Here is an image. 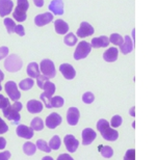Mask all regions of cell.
<instances>
[{
  "label": "cell",
  "mask_w": 156,
  "mask_h": 160,
  "mask_svg": "<svg viewBox=\"0 0 156 160\" xmlns=\"http://www.w3.org/2000/svg\"><path fill=\"white\" fill-rule=\"evenodd\" d=\"M36 146H37V149H39V150H41V151H43V152H46V153H50V152H51V149H50L49 145L44 139H39V140H38Z\"/></svg>",
  "instance_id": "obj_33"
},
{
  "label": "cell",
  "mask_w": 156,
  "mask_h": 160,
  "mask_svg": "<svg viewBox=\"0 0 156 160\" xmlns=\"http://www.w3.org/2000/svg\"><path fill=\"white\" fill-rule=\"evenodd\" d=\"M49 147L51 150H58L60 148V145H62V139L58 135H54L49 142Z\"/></svg>",
  "instance_id": "obj_30"
},
{
  "label": "cell",
  "mask_w": 156,
  "mask_h": 160,
  "mask_svg": "<svg viewBox=\"0 0 156 160\" xmlns=\"http://www.w3.org/2000/svg\"><path fill=\"white\" fill-rule=\"evenodd\" d=\"M79 118H80V112H79L78 108L70 107L67 111V122L70 126H76L78 124Z\"/></svg>",
  "instance_id": "obj_9"
},
{
  "label": "cell",
  "mask_w": 156,
  "mask_h": 160,
  "mask_svg": "<svg viewBox=\"0 0 156 160\" xmlns=\"http://www.w3.org/2000/svg\"><path fill=\"white\" fill-rule=\"evenodd\" d=\"M17 2L18 4L13 12V17L16 21L24 22L26 20V12L29 8V3H28V0H17Z\"/></svg>",
  "instance_id": "obj_4"
},
{
  "label": "cell",
  "mask_w": 156,
  "mask_h": 160,
  "mask_svg": "<svg viewBox=\"0 0 156 160\" xmlns=\"http://www.w3.org/2000/svg\"><path fill=\"white\" fill-rule=\"evenodd\" d=\"M95 29L90 23L88 22H81L80 26H79L77 30V37L79 38H85V37H90L92 34H94Z\"/></svg>",
  "instance_id": "obj_12"
},
{
  "label": "cell",
  "mask_w": 156,
  "mask_h": 160,
  "mask_svg": "<svg viewBox=\"0 0 156 160\" xmlns=\"http://www.w3.org/2000/svg\"><path fill=\"white\" fill-rule=\"evenodd\" d=\"M11 152L9 151H4L0 153V160H8L11 158Z\"/></svg>",
  "instance_id": "obj_44"
},
{
  "label": "cell",
  "mask_w": 156,
  "mask_h": 160,
  "mask_svg": "<svg viewBox=\"0 0 156 160\" xmlns=\"http://www.w3.org/2000/svg\"><path fill=\"white\" fill-rule=\"evenodd\" d=\"M91 50H92L91 44L85 41H81L80 43H78L77 47H76V50L74 52V59L79 60L85 58L90 54Z\"/></svg>",
  "instance_id": "obj_6"
},
{
  "label": "cell",
  "mask_w": 156,
  "mask_h": 160,
  "mask_svg": "<svg viewBox=\"0 0 156 160\" xmlns=\"http://www.w3.org/2000/svg\"><path fill=\"white\" fill-rule=\"evenodd\" d=\"M122 123H123V119H122V117L119 116V114L113 116V119H111V121H110V125H111V127H113V128L120 127L121 125H122Z\"/></svg>",
  "instance_id": "obj_36"
},
{
  "label": "cell",
  "mask_w": 156,
  "mask_h": 160,
  "mask_svg": "<svg viewBox=\"0 0 156 160\" xmlns=\"http://www.w3.org/2000/svg\"><path fill=\"white\" fill-rule=\"evenodd\" d=\"M110 43H113V45H117V46H121L123 44L124 39L122 38V36L119 33H113L110 34V38H108Z\"/></svg>",
  "instance_id": "obj_32"
},
{
  "label": "cell",
  "mask_w": 156,
  "mask_h": 160,
  "mask_svg": "<svg viewBox=\"0 0 156 160\" xmlns=\"http://www.w3.org/2000/svg\"><path fill=\"white\" fill-rule=\"evenodd\" d=\"M56 160H74V159H73L69 154H66V153H63V154H60L58 157H57Z\"/></svg>",
  "instance_id": "obj_45"
},
{
  "label": "cell",
  "mask_w": 156,
  "mask_h": 160,
  "mask_svg": "<svg viewBox=\"0 0 156 160\" xmlns=\"http://www.w3.org/2000/svg\"><path fill=\"white\" fill-rule=\"evenodd\" d=\"M42 160H54L52 157H50V156H45V157H43Z\"/></svg>",
  "instance_id": "obj_50"
},
{
  "label": "cell",
  "mask_w": 156,
  "mask_h": 160,
  "mask_svg": "<svg viewBox=\"0 0 156 160\" xmlns=\"http://www.w3.org/2000/svg\"><path fill=\"white\" fill-rule=\"evenodd\" d=\"M16 133L19 137H22V138L25 139H30L33 137V130L26 125H18L17 129H16Z\"/></svg>",
  "instance_id": "obj_13"
},
{
  "label": "cell",
  "mask_w": 156,
  "mask_h": 160,
  "mask_svg": "<svg viewBox=\"0 0 156 160\" xmlns=\"http://www.w3.org/2000/svg\"><path fill=\"white\" fill-rule=\"evenodd\" d=\"M22 109V103L19 101H15L14 104H9L8 107L3 109V116H4L8 121L12 122L13 125H19L21 120L20 110Z\"/></svg>",
  "instance_id": "obj_2"
},
{
  "label": "cell",
  "mask_w": 156,
  "mask_h": 160,
  "mask_svg": "<svg viewBox=\"0 0 156 160\" xmlns=\"http://www.w3.org/2000/svg\"><path fill=\"white\" fill-rule=\"evenodd\" d=\"M134 109H135V107H131V109H130V116L131 117H135Z\"/></svg>",
  "instance_id": "obj_49"
},
{
  "label": "cell",
  "mask_w": 156,
  "mask_h": 160,
  "mask_svg": "<svg viewBox=\"0 0 156 160\" xmlns=\"http://www.w3.org/2000/svg\"><path fill=\"white\" fill-rule=\"evenodd\" d=\"M6 147V140L3 137H0V150H3Z\"/></svg>",
  "instance_id": "obj_46"
},
{
  "label": "cell",
  "mask_w": 156,
  "mask_h": 160,
  "mask_svg": "<svg viewBox=\"0 0 156 160\" xmlns=\"http://www.w3.org/2000/svg\"><path fill=\"white\" fill-rule=\"evenodd\" d=\"M27 110L30 113H40L43 110L44 105L42 102L38 100H29L27 102Z\"/></svg>",
  "instance_id": "obj_18"
},
{
  "label": "cell",
  "mask_w": 156,
  "mask_h": 160,
  "mask_svg": "<svg viewBox=\"0 0 156 160\" xmlns=\"http://www.w3.org/2000/svg\"><path fill=\"white\" fill-rule=\"evenodd\" d=\"M97 129L99 130L103 138L107 142H116L119 138V132L113 128H110L109 122H107L105 119H100L98 121Z\"/></svg>",
  "instance_id": "obj_1"
},
{
  "label": "cell",
  "mask_w": 156,
  "mask_h": 160,
  "mask_svg": "<svg viewBox=\"0 0 156 160\" xmlns=\"http://www.w3.org/2000/svg\"><path fill=\"white\" fill-rule=\"evenodd\" d=\"M8 126L6 125L5 122L0 118V134L6 133L8 132Z\"/></svg>",
  "instance_id": "obj_41"
},
{
  "label": "cell",
  "mask_w": 156,
  "mask_h": 160,
  "mask_svg": "<svg viewBox=\"0 0 156 160\" xmlns=\"http://www.w3.org/2000/svg\"><path fill=\"white\" fill-rule=\"evenodd\" d=\"M26 73L27 75L29 76L30 78H37L38 76L40 75V67L38 65L37 62H30L29 65L27 66V69H26Z\"/></svg>",
  "instance_id": "obj_23"
},
{
  "label": "cell",
  "mask_w": 156,
  "mask_h": 160,
  "mask_svg": "<svg viewBox=\"0 0 156 160\" xmlns=\"http://www.w3.org/2000/svg\"><path fill=\"white\" fill-rule=\"evenodd\" d=\"M36 151H37V146L34 145V143L27 142L23 145V152L26 155H28V156L33 155L34 153H36Z\"/></svg>",
  "instance_id": "obj_28"
},
{
  "label": "cell",
  "mask_w": 156,
  "mask_h": 160,
  "mask_svg": "<svg viewBox=\"0 0 156 160\" xmlns=\"http://www.w3.org/2000/svg\"><path fill=\"white\" fill-rule=\"evenodd\" d=\"M53 20V15L51 12H44V14H40L38 15L36 18H34V23H36L37 26L42 27L44 25H47L50 23Z\"/></svg>",
  "instance_id": "obj_15"
},
{
  "label": "cell",
  "mask_w": 156,
  "mask_h": 160,
  "mask_svg": "<svg viewBox=\"0 0 156 160\" xmlns=\"http://www.w3.org/2000/svg\"><path fill=\"white\" fill-rule=\"evenodd\" d=\"M42 89H44L43 94L45 95L46 97L51 98L52 96L54 95V92H55V84L52 83L51 81H49V80H47Z\"/></svg>",
  "instance_id": "obj_24"
},
{
  "label": "cell",
  "mask_w": 156,
  "mask_h": 160,
  "mask_svg": "<svg viewBox=\"0 0 156 160\" xmlns=\"http://www.w3.org/2000/svg\"><path fill=\"white\" fill-rule=\"evenodd\" d=\"M4 26L8 30V33L12 34L15 32V27H16V23L14 22V20L11 18H5L4 19Z\"/></svg>",
  "instance_id": "obj_31"
},
{
  "label": "cell",
  "mask_w": 156,
  "mask_h": 160,
  "mask_svg": "<svg viewBox=\"0 0 156 160\" xmlns=\"http://www.w3.org/2000/svg\"><path fill=\"white\" fill-rule=\"evenodd\" d=\"M124 160H135V150L134 149L127 150L125 156H124Z\"/></svg>",
  "instance_id": "obj_37"
},
{
  "label": "cell",
  "mask_w": 156,
  "mask_h": 160,
  "mask_svg": "<svg viewBox=\"0 0 156 160\" xmlns=\"http://www.w3.org/2000/svg\"><path fill=\"white\" fill-rule=\"evenodd\" d=\"M4 88H5V92L8 96L9 97V99L13 101H18L19 99L21 98V92L18 89V86H17V83L15 81H12V80H9L5 83L4 85Z\"/></svg>",
  "instance_id": "obj_7"
},
{
  "label": "cell",
  "mask_w": 156,
  "mask_h": 160,
  "mask_svg": "<svg viewBox=\"0 0 156 160\" xmlns=\"http://www.w3.org/2000/svg\"><path fill=\"white\" fill-rule=\"evenodd\" d=\"M118 54H119L118 48L110 47L109 49H107L103 53V59L107 62H116L118 58Z\"/></svg>",
  "instance_id": "obj_19"
},
{
  "label": "cell",
  "mask_w": 156,
  "mask_h": 160,
  "mask_svg": "<svg viewBox=\"0 0 156 160\" xmlns=\"http://www.w3.org/2000/svg\"><path fill=\"white\" fill-rule=\"evenodd\" d=\"M22 66H23V62L19 56H17L16 54H11V55H8L5 62H4V68L6 71L8 72H18L22 69Z\"/></svg>",
  "instance_id": "obj_3"
},
{
  "label": "cell",
  "mask_w": 156,
  "mask_h": 160,
  "mask_svg": "<svg viewBox=\"0 0 156 160\" xmlns=\"http://www.w3.org/2000/svg\"><path fill=\"white\" fill-rule=\"evenodd\" d=\"M82 145L83 146H88L96 139L97 133L92 129V128H85L82 130Z\"/></svg>",
  "instance_id": "obj_11"
},
{
  "label": "cell",
  "mask_w": 156,
  "mask_h": 160,
  "mask_svg": "<svg viewBox=\"0 0 156 160\" xmlns=\"http://www.w3.org/2000/svg\"><path fill=\"white\" fill-rule=\"evenodd\" d=\"M100 153L104 158H110V157H113V150L109 146H103L102 148L100 149Z\"/></svg>",
  "instance_id": "obj_34"
},
{
  "label": "cell",
  "mask_w": 156,
  "mask_h": 160,
  "mask_svg": "<svg viewBox=\"0 0 156 160\" xmlns=\"http://www.w3.org/2000/svg\"><path fill=\"white\" fill-rule=\"evenodd\" d=\"M47 80H49V78H47L46 76L39 75L37 77V84H38V86H39L40 88H43V86H44V84H45V82L47 81Z\"/></svg>",
  "instance_id": "obj_39"
},
{
  "label": "cell",
  "mask_w": 156,
  "mask_h": 160,
  "mask_svg": "<svg viewBox=\"0 0 156 160\" xmlns=\"http://www.w3.org/2000/svg\"><path fill=\"white\" fill-rule=\"evenodd\" d=\"M59 71L67 80H72L75 78L76 71L70 63H62L59 66Z\"/></svg>",
  "instance_id": "obj_14"
},
{
  "label": "cell",
  "mask_w": 156,
  "mask_h": 160,
  "mask_svg": "<svg viewBox=\"0 0 156 160\" xmlns=\"http://www.w3.org/2000/svg\"><path fill=\"white\" fill-rule=\"evenodd\" d=\"M9 105V100L3 95L0 94V109H4Z\"/></svg>",
  "instance_id": "obj_38"
},
{
  "label": "cell",
  "mask_w": 156,
  "mask_h": 160,
  "mask_svg": "<svg viewBox=\"0 0 156 160\" xmlns=\"http://www.w3.org/2000/svg\"><path fill=\"white\" fill-rule=\"evenodd\" d=\"M108 44H109V40H108V38L106 36H101V37L92 39L91 46L94 47V48H104V47H107Z\"/></svg>",
  "instance_id": "obj_20"
},
{
  "label": "cell",
  "mask_w": 156,
  "mask_h": 160,
  "mask_svg": "<svg viewBox=\"0 0 156 160\" xmlns=\"http://www.w3.org/2000/svg\"><path fill=\"white\" fill-rule=\"evenodd\" d=\"M15 32L17 33L18 36L24 37V36H25V30H24V26H23V25H21V24L16 25V27H15Z\"/></svg>",
  "instance_id": "obj_40"
},
{
  "label": "cell",
  "mask_w": 156,
  "mask_h": 160,
  "mask_svg": "<svg viewBox=\"0 0 156 160\" xmlns=\"http://www.w3.org/2000/svg\"><path fill=\"white\" fill-rule=\"evenodd\" d=\"M63 43H65L67 46H75L76 43H77V38H76L74 33L69 32L63 38Z\"/></svg>",
  "instance_id": "obj_29"
},
{
  "label": "cell",
  "mask_w": 156,
  "mask_h": 160,
  "mask_svg": "<svg viewBox=\"0 0 156 160\" xmlns=\"http://www.w3.org/2000/svg\"><path fill=\"white\" fill-rule=\"evenodd\" d=\"M49 11L52 12V14L60 16L63 15V0H52L49 3Z\"/></svg>",
  "instance_id": "obj_16"
},
{
  "label": "cell",
  "mask_w": 156,
  "mask_h": 160,
  "mask_svg": "<svg viewBox=\"0 0 156 160\" xmlns=\"http://www.w3.org/2000/svg\"><path fill=\"white\" fill-rule=\"evenodd\" d=\"M33 2L38 8H42L44 5V0H33Z\"/></svg>",
  "instance_id": "obj_47"
},
{
  "label": "cell",
  "mask_w": 156,
  "mask_h": 160,
  "mask_svg": "<svg viewBox=\"0 0 156 160\" xmlns=\"http://www.w3.org/2000/svg\"><path fill=\"white\" fill-rule=\"evenodd\" d=\"M95 100V96L92 92H87L82 95V102L84 104H92Z\"/></svg>",
  "instance_id": "obj_35"
},
{
  "label": "cell",
  "mask_w": 156,
  "mask_h": 160,
  "mask_svg": "<svg viewBox=\"0 0 156 160\" xmlns=\"http://www.w3.org/2000/svg\"><path fill=\"white\" fill-rule=\"evenodd\" d=\"M40 72L42 73V75L46 76L47 78L55 77V75H56L55 66H54L52 60L43 59L40 65Z\"/></svg>",
  "instance_id": "obj_5"
},
{
  "label": "cell",
  "mask_w": 156,
  "mask_h": 160,
  "mask_svg": "<svg viewBox=\"0 0 156 160\" xmlns=\"http://www.w3.org/2000/svg\"><path fill=\"white\" fill-rule=\"evenodd\" d=\"M40 99L44 102V105H45L46 108H51V106H50V98L46 97V96L42 92V94L40 95Z\"/></svg>",
  "instance_id": "obj_42"
},
{
  "label": "cell",
  "mask_w": 156,
  "mask_h": 160,
  "mask_svg": "<svg viewBox=\"0 0 156 160\" xmlns=\"http://www.w3.org/2000/svg\"><path fill=\"white\" fill-rule=\"evenodd\" d=\"M63 142H65L66 148L70 153L76 152V150H77L79 147V142L74 135H72V134H67L65 136V138H63Z\"/></svg>",
  "instance_id": "obj_8"
},
{
  "label": "cell",
  "mask_w": 156,
  "mask_h": 160,
  "mask_svg": "<svg viewBox=\"0 0 156 160\" xmlns=\"http://www.w3.org/2000/svg\"><path fill=\"white\" fill-rule=\"evenodd\" d=\"M8 55V48L5 46L0 47V60L5 58Z\"/></svg>",
  "instance_id": "obj_43"
},
{
  "label": "cell",
  "mask_w": 156,
  "mask_h": 160,
  "mask_svg": "<svg viewBox=\"0 0 156 160\" xmlns=\"http://www.w3.org/2000/svg\"><path fill=\"white\" fill-rule=\"evenodd\" d=\"M3 78H4V74H3V72L0 70V91L2 89V88H1V81L3 80Z\"/></svg>",
  "instance_id": "obj_48"
},
{
  "label": "cell",
  "mask_w": 156,
  "mask_h": 160,
  "mask_svg": "<svg viewBox=\"0 0 156 160\" xmlns=\"http://www.w3.org/2000/svg\"><path fill=\"white\" fill-rule=\"evenodd\" d=\"M14 8V2L12 0H0V16L5 17L6 15L11 14Z\"/></svg>",
  "instance_id": "obj_17"
},
{
  "label": "cell",
  "mask_w": 156,
  "mask_h": 160,
  "mask_svg": "<svg viewBox=\"0 0 156 160\" xmlns=\"http://www.w3.org/2000/svg\"><path fill=\"white\" fill-rule=\"evenodd\" d=\"M33 84H34L33 79L29 77V78L22 80V81L19 83V88H20L22 91H29L30 88H33Z\"/></svg>",
  "instance_id": "obj_27"
},
{
  "label": "cell",
  "mask_w": 156,
  "mask_h": 160,
  "mask_svg": "<svg viewBox=\"0 0 156 160\" xmlns=\"http://www.w3.org/2000/svg\"><path fill=\"white\" fill-rule=\"evenodd\" d=\"M54 28H55L56 33L58 34H66L69 31V25L62 19H57L54 22Z\"/></svg>",
  "instance_id": "obj_22"
},
{
  "label": "cell",
  "mask_w": 156,
  "mask_h": 160,
  "mask_svg": "<svg viewBox=\"0 0 156 160\" xmlns=\"http://www.w3.org/2000/svg\"><path fill=\"white\" fill-rule=\"evenodd\" d=\"M63 103H65V100L60 96H55V97L50 98V106H51V108H60L63 106Z\"/></svg>",
  "instance_id": "obj_26"
},
{
  "label": "cell",
  "mask_w": 156,
  "mask_h": 160,
  "mask_svg": "<svg viewBox=\"0 0 156 160\" xmlns=\"http://www.w3.org/2000/svg\"><path fill=\"white\" fill-rule=\"evenodd\" d=\"M123 39H124V42H123V44L120 46V50H121V52H122L123 54H128L133 50L132 40H131V38H130L129 36L124 37Z\"/></svg>",
  "instance_id": "obj_21"
},
{
  "label": "cell",
  "mask_w": 156,
  "mask_h": 160,
  "mask_svg": "<svg viewBox=\"0 0 156 160\" xmlns=\"http://www.w3.org/2000/svg\"><path fill=\"white\" fill-rule=\"evenodd\" d=\"M62 121H63L62 117H60L58 113L52 112L46 118L45 125H46V127L49 128V129H55L57 126H59V125L62 124Z\"/></svg>",
  "instance_id": "obj_10"
},
{
  "label": "cell",
  "mask_w": 156,
  "mask_h": 160,
  "mask_svg": "<svg viewBox=\"0 0 156 160\" xmlns=\"http://www.w3.org/2000/svg\"><path fill=\"white\" fill-rule=\"evenodd\" d=\"M30 128L33 131L34 130H36V131L43 130V128H44V122H43V120L41 119V118H39V117H36L34 119H33V120H31V122H30Z\"/></svg>",
  "instance_id": "obj_25"
}]
</instances>
